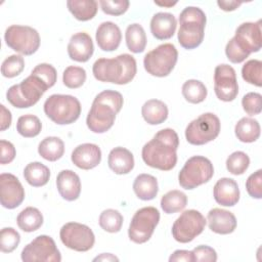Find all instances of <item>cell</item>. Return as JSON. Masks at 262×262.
Listing matches in <instances>:
<instances>
[{"label":"cell","instance_id":"obj_1","mask_svg":"<svg viewBox=\"0 0 262 262\" xmlns=\"http://www.w3.org/2000/svg\"><path fill=\"white\" fill-rule=\"evenodd\" d=\"M178 145L179 137L176 131L171 128L162 129L143 145L141 150L142 160L151 168L170 171L177 163Z\"/></svg>","mask_w":262,"mask_h":262},{"label":"cell","instance_id":"obj_2","mask_svg":"<svg viewBox=\"0 0 262 262\" xmlns=\"http://www.w3.org/2000/svg\"><path fill=\"white\" fill-rule=\"evenodd\" d=\"M123 103V96L118 91L103 90L98 93L87 115V127L94 133L106 132L113 127L116 116L121 111Z\"/></svg>","mask_w":262,"mask_h":262},{"label":"cell","instance_id":"obj_3","mask_svg":"<svg viewBox=\"0 0 262 262\" xmlns=\"http://www.w3.org/2000/svg\"><path fill=\"white\" fill-rule=\"evenodd\" d=\"M136 72V60L128 53L120 54L114 58H98L92 67V73L96 80L118 85L130 83Z\"/></svg>","mask_w":262,"mask_h":262},{"label":"cell","instance_id":"obj_4","mask_svg":"<svg viewBox=\"0 0 262 262\" xmlns=\"http://www.w3.org/2000/svg\"><path fill=\"white\" fill-rule=\"evenodd\" d=\"M261 19L256 23H243L226 44L225 54L232 63L243 62L253 52L261 49Z\"/></svg>","mask_w":262,"mask_h":262},{"label":"cell","instance_id":"obj_5","mask_svg":"<svg viewBox=\"0 0 262 262\" xmlns=\"http://www.w3.org/2000/svg\"><path fill=\"white\" fill-rule=\"evenodd\" d=\"M205 12L194 6L185 7L179 15L178 42L184 49H194L204 40L206 27Z\"/></svg>","mask_w":262,"mask_h":262},{"label":"cell","instance_id":"obj_6","mask_svg":"<svg viewBox=\"0 0 262 262\" xmlns=\"http://www.w3.org/2000/svg\"><path fill=\"white\" fill-rule=\"evenodd\" d=\"M49 87L37 76L31 74L19 84L12 85L6 92L8 102L17 108L35 105Z\"/></svg>","mask_w":262,"mask_h":262},{"label":"cell","instance_id":"obj_7","mask_svg":"<svg viewBox=\"0 0 262 262\" xmlns=\"http://www.w3.org/2000/svg\"><path fill=\"white\" fill-rule=\"evenodd\" d=\"M45 115L55 124L69 125L76 122L81 115L79 99L68 94H52L44 102Z\"/></svg>","mask_w":262,"mask_h":262},{"label":"cell","instance_id":"obj_8","mask_svg":"<svg viewBox=\"0 0 262 262\" xmlns=\"http://www.w3.org/2000/svg\"><path fill=\"white\" fill-rule=\"evenodd\" d=\"M214 175V167L211 161L203 156L189 158L178 174V181L182 188L193 189L207 183Z\"/></svg>","mask_w":262,"mask_h":262},{"label":"cell","instance_id":"obj_9","mask_svg":"<svg viewBox=\"0 0 262 262\" xmlns=\"http://www.w3.org/2000/svg\"><path fill=\"white\" fill-rule=\"evenodd\" d=\"M178 58V51L171 43L161 44L147 52L143 58L145 71L155 77H167L173 71Z\"/></svg>","mask_w":262,"mask_h":262},{"label":"cell","instance_id":"obj_10","mask_svg":"<svg viewBox=\"0 0 262 262\" xmlns=\"http://www.w3.org/2000/svg\"><path fill=\"white\" fill-rule=\"evenodd\" d=\"M221 124L213 113H205L192 120L185 129V138L192 145H203L219 135Z\"/></svg>","mask_w":262,"mask_h":262},{"label":"cell","instance_id":"obj_11","mask_svg":"<svg viewBox=\"0 0 262 262\" xmlns=\"http://www.w3.org/2000/svg\"><path fill=\"white\" fill-rule=\"evenodd\" d=\"M6 45L12 50L23 54L32 55L40 46V36L37 30L29 26L12 25L4 34Z\"/></svg>","mask_w":262,"mask_h":262},{"label":"cell","instance_id":"obj_12","mask_svg":"<svg viewBox=\"0 0 262 262\" xmlns=\"http://www.w3.org/2000/svg\"><path fill=\"white\" fill-rule=\"evenodd\" d=\"M160 221V212L155 207H143L133 215L128 236L135 244H144L152 235L156 226Z\"/></svg>","mask_w":262,"mask_h":262},{"label":"cell","instance_id":"obj_13","mask_svg":"<svg viewBox=\"0 0 262 262\" xmlns=\"http://www.w3.org/2000/svg\"><path fill=\"white\" fill-rule=\"evenodd\" d=\"M206 223L207 220L201 212L193 209L186 210L173 223L172 235L179 243H189L204 231Z\"/></svg>","mask_w":262,"mask_h":262},{"label":"cell","instance_id":"obj_14","mask_svg":"<svg viewBox=\"0 0 262 262\" xmlns=\"http://www.w3.org/2000/svg\"><path fill=\"white\" fill-rule=\"evenodd\" d=\"M24 262H59L61 255L55 242L49 235L41 234L29 243L21 251Z\"/></svg>","mask_w":262,"mask_h":262},{"label":"cell","instance_id":"obj_15","mask_svg":"<svg viewBox=\"0 0 262 262\" xmlns=\"http://www.w3.org/2000/svg\"><path fill=\"white\" fill-rule=\"evenodd\" d=\"M59 237L67 248L77 252H87L95 243V236L91 228L78 222H68L62 225Z\"/></svg>","mask_w":262,"mask_h":262},{"label":"cell","instance_id":"obj_16","mask_svg":"<svg viewBox=\"0 0 262 262\" xmlns=\"http://www.w3.org/2000/svg\"><path fill=\"white\" fill-rule=\"evenodd\" d=\"M214 91L218 99L229 102L238 94V84L234 69L226 63L218 64L214 71Z\"/></svg>","mask_w":262,"mask_h":262},{"label":"cell","instance_id":"obj_17","mask_svg":"<svg viewBox=\"0 0 262 262\" xmlns=\"http://www.w3.org/2000/svg\"><path fill=\"white\" fill-rule=\"evenodd\" d=\"M25 200V189L18 178L10 173L0 175V202L6 209H15Z\"/></svg>","mask_w":262,"mask_h":262},{"label":"cell","instance_id":"obj_18","mask_svg":"<svg viewBox=\"0 0 262 262\" xmlns=\"http://www.w3.org/2000/svg\"><path fill=\"white\" fill-rule=\"evenodd\" d=\"M71 160L75 166L83 170H90L98 166L101 161V150L94 143H82L74 148Z\"/></svg>","mask_w":262,"mask_h":262},{"label":"cell","instance_id":"obj_19","mask_svg":"<svg viewBox=\"0 0 262 262\" xmlns=\"http://www.w3.org/2000/svg\"><path fill=\"white\" fill-rule=\"evenodd\" d=\"M94 51L91 37L85 32L74 34L68 44V54L72 60L86 62L90 59Z\"/></svg>","mask_w":262,"mask_h":262},{"label":"cell","instance_id":"obj_20","mask_svg":"<svg viewBox=\"0 0 262 262\" xmlns=\"http://www.w3.org/2000/svg\"><path fill=\"white\" fill-rule=\"evenodd\" d=\"M209 228L218 234H229L236 228L235 216L227 210L214 208L211 209L207 216Z\"/></svg>","mask_w":262,"mask_h":262},{"label":"cell","instance_id":"obj_21","mask_svg":"<svg viewBox=\"0 0 262 262\" xmlns=\"http://www.w3.org/2000/svg\"><path fill=\"white\" fill-rule=\"evenodd\" d=\"M95 39L101 50L114 51L120 46L122 40L121 30L113 21H103L96 30Z\"/></svg>","mask_w":262,"mask_h":262},{"label":"cell","instance_id":"obj_22","mask_svg":"<svg viewBox=\"0 0 262 262\" xmlns=\"http://www.w3.org/2000/svg\"><path fill=\"white\" fill-rule=\"evenodd\" d=\"M213 195L219 205L232 207L239 201V188L235 180L223 177L215 183Z\"/></svg>","mask_w":262,"mask_h":262},{"label":"cell","instance_id":"obj_23","mask_svg":"<svg viewBox=\"0 0 262 262\" xmlns=\"http://www.w3.org/2000/svg\"><path fill=\"white\" fill-rule=\"evenodd\" d=\"M56 186L60 196L69 202L76 201L81 193V181L72 170H62L56 177Z\"/></svg>","mask_w":262,"mask_h":262},{"label":"cell","instance_id":"obj_24","mask_svg":"<svg viewBox=\"0 0 262 262\" xmlns=\"http://www.w3.org/2000/svg\"><path fill=\"white\" fill-rule=\"evenodd\" d=\"M177 27V20L172 13L158 12L150 20V32L158 40L170 39Z\"/></svg>","mask_w":262,"mask_h":262},{"label":"cell","instance_id":"obj_25","mask_svg":"<svg viewBox=\"0 0 262 262\" xmlns=\"http://www.w3.org/2000/svg\"><path fill=\"white\" fill-rule=\"evenodd\" d=\"M107 164L110 169L116 174H128L134 168V157L129 149L117 146L110 151Z\"/></svg>","mask_w":262,"mask_h":262},{"label":"cell","instance_id":"obj_26","mask_svg":"<svg viewBox=\"0 0 262 262\" xmlns=\"http://www.w3.org/2000/svg\"><path fill=\"white\" fill-rule=\"evenodd\" d=\"M168 106L159 99H149L141 107V115L144 121L149 125H159L168 118Z\"/></svg>","mask_w":262,"mask_h":262},{"label":"cell","instance_id":"obj_27","mask_svg":"<svg viewBox=\"0 0 262 262\" xmlns=\"http://www.w3.org/2000/svg\"><path fill=\"white\" fill-rule=\"evenodd\" d=\"M133 190L138 199L142 201H150L158 194V180L150 174H139L134 179Z\"/></svg>","mask_w":262,"mask_h":262},{"label":"cell","instance_id":"obj_28","mask_svg":"<svg viewBox=\"0 0 262 262\" xmlns=\"http://www.w3.org/2000/svg\"><path fill=\"white\" fill-rule=\"evenodd\" d=\"M259 122L253 118H242L234 127V133L237 139L245 143L256 141L260 136Z\"/></svg>","mask_w":262,"mask_h":262},{"label":"cell","instance_id":"obj_29","mask_svg":"<svg viewBox=\"0 0 262 262\" xmlns=\"http://www.w3.org/2000/svg\"><path fill=\"white\" fill-rule=\"evenodd\" d=\"M24 177L31 186H44L49 181L50 170L40 162H32L25 167Z\"/></svg>","mask_w":262,"mask_h":262},{"label":"cell","instance_id":"obj_30","mask_svg":"<svg viewBox=\"0 0 262 262\" xmlns=\"http://www.w3.org/2000/svg\"><path fill=\"white\" fill-rule=\"evenodd\" d=\"M67 6L74 17L81 21L92 19L98 9V3L95 0H69Z\"/></svg>","mask_w":262,"mask_h":262},{"label":"cell","instance_id":"obj_31","mask_svg":"<svg viewBox=\"0 0 262 262\" xmlns=\"http://www.w3.org/2000/svg\"><path fill=\"white\" fill-rule=\"evenodd\" d=\"M64 152L63 141L56 136H49L44 138L38 145V154L49 162L59 160Z\"/></svg>","mask_w":262,"mask_h":262},{"label":"cell","instance_id":"obj_32","mask_svg":"<svg viewBox=\"0 0 262 262\" xmlns=\"http://www.w3.org/2000/svg\"><path fill=\"white\" fill-rule=\"evenodd\" d=\"M16 223L19 229L25 232H33L39 229L43 224V215L35 207L24 209L16 218Z\"/></svg>","mask_w":262,"mask_h":262},{"label":"cell","instance_id":"obj_33","mask_svg":"<svg viewBox=\"0 0 262 262\" xmlns=\"http://www.w3.org/2000/svg\"><path fill=\"white\" fill-rule=\"evenodd\" d=\"M126 45L133 53L143 52L146 46V35L144 29L139 24H131L125 33Z\"/></svg>","mask_w":262,"mask_h":262},{"label":"cell","instance_id":"obj_34","mask_svg":"<svg viewBox=\"0 0 262 262\" xmlns=\"http://www.w3.org/2000/svg\"><path fill=\"white\" fill-rule=\"evenodd\" d=\"M187 204V196L184 192L173 189L165 193L161 199V208L166 214H173L182 211Z\"/></svg>","mask_w":262,"mask_h":262},{"label":"cell","instance_id":"obj_35","mask_svg":"<svg viewBox=\"0 0 262 262\" xmlns=\"http://www.w3.org/2000/svg\"><path fill=\"white\" fill-rule=\"evenodd\" d=\"M208 91L205 84L199 80L190 79L182 85V95L190 103L203 102L207 97Z\"/></svg>","mask_w":262,"mask_h":262},{"label":"cell","instance_id":"obj_36","mask_svg":"<svg viewBox=\"0 0 262 262\" xmlns=\"http://www.w3.org/2000/svg\"><path fill=\"white\" fill-rule=\"evenodd\" d=\"M41 121L35 115L27 114L20 116L16 123V131L26 138L36 137L41 132Z\"/></svg>","mask_w":262,"mask_h":262},{"label":"cell","instance_id":"obj_37","mask_svg":"<svg viewBox=\"0 0 262 262\" xmlns=\"http://www.w3.org/2000/svg\"><path fill=\"white\" fill-rule=\"evenodd\" d=\"M123 220V216L118 210L106 209L100 213L98 223L104 231L110 233H116L121 230Z\"/></svg>","mask_w":262,"mask_h":262},{"label":"cell","instance_id":"obj_38","mask_svg":"<svg viewBox=\"0 0 262 262\" xmlns=\"http://www.w3.org/2000/svg\"><path fill=\"white\" fill-rule=\"evenodd\" d=\"M242 77L249 84L261 87L262 85V61L250 59L242 68Z\"/></svg>","mask_w":262,"mask_h":262},{"label":"cell","instance_id":"obj_39","mask_svg":"<svg viewBox=\"0 0 262 262\" xmlns=\"http://www.w3.org/2000/svg\"><path fill=\"white\" fill-rule=\"evenodd\" d=\"M250 165L249 156L241 150L232 152L226 160V169L233 175L244 174Z\"/></svg>","mask_w":262,"mask_h":262},{"label":"cell","instance_id":"obj_40","mask_svg":"<svg viewBox=\"0 0 262 262\" xmlns=\"http://www.w3.org/2000/svg\"><path fill=\"white\" fill-rule=\"evenodd\" d=\"M86 77V71L83 68L70 66L62 73V82L68 88L76 89L85 83Z\"/></svg>","mask_w":262,"mask_h":262},{"label":"cell","instance_id":"obj_41","mask_svg":"<svg viewBox=\"0 0 262 262\" xmlns=\"http://www.w3.org/2000/svg\"><path fill=\"white\" fill-rule=\"evenodd\" d=\"M25 69V59L21 55L12 54L6 57L1 66V74L5 78H14Z\"/></svg>","mask_w":262,"mask_h":262},{"label":"cell","instance_id":"obj_42","mask_svg":"<svg viewBox=\"0 0 262 262\" xmlns=\"http://www.w3.org/2000/svg\"><path fill=\"white\" fill-rule=\"evenodd\" d=\"M20 242L19 233L12 227H4L0 234V249L3 253H11Z\"/></svg>","mask_w":262,"mask_h":262},{"label":"cell","instance_id":"obj_43","mask_svg":"<svg viewBox=\"0 0 262 262\" xmlns=\"http://www.w3.org/2000/svg\"><path fill=\"white\" fill-rule=\"evenodd\" d=\"M33 75L37 76L39 79H41L49 88L54 86L57 79V73L53 66L49 63H39L37 64L32 73Z\"/></svg>","mask_w":262,"mask_h":262},{"label":"cell","instance_id":"obj_44","mask_svg":"<svg viewBox=\"0 0 262 262\" xmlns=\"http://www.w3.org/2000/svg\"><path fill=\"white\" fill-rule=\"evenodd\" d=\"M242 105L244 111L250 115H259L262 110V96L257 92H249L244 95L242 99Z\"/></svg>","mask_w":262,"mask_h":262},{"label":"cell","instance_id":"obj_45","mask_svg":"<svg viewBox=\"0 0 262 262\" xmlns=\"http://www.w3.org/2000/svg\"><path fill=\"white\" fill-rule=\"evenodd\" d=\"M99 4L104 13L118 16L128 10L130 2L128 0H100Z\"/></svg>","mask_w":262,"mask_h":262},{"label":"cell","instance_id":"obj_46","mask_svg":"<svg viewBox=\"0 0 262 262\" xmlns=\"http://www.w3.org/2000/svg\"><path fill=\"white\" fill-rule=\"evenodd\" d=\"M246 189L254 199L262 198V170L259 169L251 174L246 181Z\"/></svg>","mask_w":262,"mask_h":262},{"label":"cell","instance_id":"obj_47","mask_svg":"<svg viewBox=\"0 0 262 262\" xmlns=\"http://www.w3.org/2000/svg\"><path fill=\"white\" fill-rule=\"evenodd\" d=\"M193 260L196 262H215L217 261V253L216 251L205 245H201L195 247L192 251Z\"/></svg>","mask_w":262,"mask_h":262},{"label":"cell","instance_id":"obj_48","mask_svg":"<svg viewBox=\"0 0 262 262\" xmlns=\"http://www.w3.org/2000/svg\"><path fill=\"white\" fill-rule=\"evenodd\" d=\"M16 151L14 145L7 140H0V163L2 165L11 163L15 158Z\"/></svg>","mask_w":262,"mask_h":262},{"label":"cell","instance_id":"obj_49","mask_svg":"<svg viewBox=\"0 0 262 262\" xmlns=\"http://www.w3.org/2000/svg\"><path fill=\"white\" fill-rule=\"evenodd\" d=\"M170 262H193V255L191 251L176 250L170 257Z\"/></svg>","mask_w":262,"mask_h":262},{"label":"cell","instance_id":"obj_50","mask_svg":"<svg viewBox=\"0 0 262 262\" xmlns=\"http://www.w3.org/2000/svg\"><path fill=\"white\" fill-rule=\"evenodd\" d=\"M0 108H1V117H0L1 127H0V130L4 131V130H6V129H8L10 127L12 117H11L10 111L7 110L3 104L0 105Z\"/></svg>","mask_w":262,"mask_h":262},{"label":"cell","instance_id":"obj_51","mask_svg":"<svg viewBox=\"0 0 262 262\" xmlns=\"http://www.w3.org/2000/svg\"><path fill=\"white\" fill-rule=\"evenodd\" d=\"M242 4L243 2H239V1H223V0L217 1V5L220 7V9L224 11H233L236 8H238Z\"/></svg>","mask_w":262,"mask_h":262},{"label":"cell","instance_id":"obj_52","mask_svg":"<svg viewBox=\"0 0 262 262\" xmlns=\"http://www.w3.org/2000/svg\"><path fill=\"white\" fill-rule=\"evenodd\" d=\"M93 261H119V258L111 253H103L93 259Z\"/></svg>","mask_w":262,"mask_h":262},{"label":"cell","instance_id":"obj_53","mask_svg":"<svg viewBox=\"0 0 262 262\" xmlns=\"http://www.w3.org/2000/svg\"><path fill=\"white\" fill-rule=\"evenodd\" d=\"M155 4L156 5H159V6H167V7H171L173 5L176 4V2H158V1H155Z\"/></svg>","mask_w":262,"mask_h":262}]
</instances>
